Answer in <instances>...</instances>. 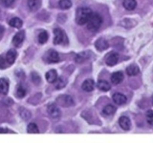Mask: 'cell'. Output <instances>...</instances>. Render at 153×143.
<instances>
[{"mask_svg":"<svg viewBox=\"0 0 153 143\" xmlns=\"http://www.w3.org/2000/svg\"><path fill=\"white\" fill-rule=\"evenodd\" d=\"M92 13H93L92 10L89 8H86V7L79 8L76 10V22L80 26L85 25V24L88 22L91 15H92Z\"/></svg>","mask_w":153,"mask_h":143,"instance_id":"obj_1","label":"cell"},{"mask_svg":"<svg viewBox=\"0 0 153 143\" xmlns=\"http://www.w3.org/2000/svg\"><path fill=\"white\" fill-rule=\"evenodd\" d=\"M86 24H87V29L90 32H97L102 24V18L99 13H93Z\"/></svg>","mask_w":153,"mask_h":143,"instance_id":"obj_2","label":"cell"},{"mask_svg":"<svg viewBox=\"0 0 153 143\" xmlns=\"http://www.w3.org/2000/svg\"><path fill=\"white\" fill-rule=\"evenodd\" d=\"M67 42V36L64 31L60 28H56L54 30V44L60 45Z\"/></svg>","mask_w":153,"mask_h":143,"instance_id":"obj_3","label":"cell"},{"mask_svg":"<svg viewBox=\"0 0 153 143\" xmlns=\"http://www.w3.org/2000/svg\"><path fill=\"white\" fill-rule=\"evenodd\" d=\"M57 102L63 107H69L74 104V100L70 95H60L59 97H57Z\"/></svg>","mask_w":153,"mask_h":143,"instance_id":"obj_4","label":"cell"},{"mask_svg":"<svg viewBox=\"0 0 153 143\" xmlns=\"http://www.w3.org/2000/svg\"><path fill=\"white\" fill-rule=\"evenodd\" d=\"M25 39V32L20 31L16 33V35L13 38V43L16 47H20L22 45V43Z\"/></svg>","mask_w":153,"mask_h":143,"instance_id":"obj_5","label":"cell"},{"mask_svg":"<svg viewBox=\"0 0 153 143\" xmlns=\"http://www.w3.org/2000/svg\"><path fill=\"white\" fill-rule=\"evenodd\" d=\"M49 116L53 118H57L60 116V110L56 104H50L47 108Z\"/></svg>","mask_w":153,"mask_h":143,"instance_id":"obj_6","label":"cell"},{"mask_svg":"<svg viewBox=\"0 0 153 143\" xmlns=\"http://www.w3.org/2000/svg\"><path fill=\"white\" fill-rule=\"evenodd\" d=\"M95 46L97 48V50L100 52H102L108 49L109 47V43L107 42V40H105L104 38H99V39L96 41Z\"/></svg>","mask_w":153,"mask_h":143,"instance_id":"obj_7","label":"cell"},{"mask_svg":"<svg viewBox=\"0 0 153 143\" xmlns=\"http://www.w3.org/2000/svg\"><path fill=\"white\" fill-rule=\"evenodd\" d=\"M119 124H120V126H121V128L123 129V130H126V131L130 130V128H131V121L127 116H121L120 117Z\"/></svg>","mask_w":153,"mask_h":143,"instance_id":"obj_8","label":"cell"},{"mask_svg":"<svg viewBox=\"0 0 153 143\" xmlns=\"http://www.w3.org/2000/svg\"><path fill=\"white\" fill-rule=\"evenodd\" d=\"M112 98H113V101L117 105H123V104H126L127 101V98H126V95L123 94H120V93L114 94Z\"/></svg>","mask_w":153,"mask_h":143,"instance_id":"obj_9","label":"cell"},{"mask_svg":"<svg viewBox=\"0 0 153 143\" xmlns=\"http://www.w3.org/2000/svg\"><path fill=\"white\" fill-rule=\"evenodd\" d=\"M118 60H119V55L117 52H111L109 54L105 59V62L108 66H114L118 63Z\"/></svg>","mask_w":153,"mask_h":143,"instance_id":"obj_10","label":"cell"},{"mask_svg":"<svg viewBox=\"0 0 153 143\" xmlns=\"http://www.w3.org/2000/svg\"><path fill=\"white\" fill-rule=\"evenodd\" d=\"M123 80V74L122 72H116V73H113L111 75V82L114 85H118Z\"/></svg>","mask_w":153,"mask_h":143,"instance_id":"obj_11","label":"cell"},{"mask_svg":"<svg viewBox=\"0 0 153 143\" xmlns=\"http://www.w3.org/2000/svg\"><path fill=\"white\" fill-rule=\"evenodd\" d=\"M47 58L49 62H52V63H56L60 60L59 58V52L52 50L48 52V55H47Z\"/></svg>","mask_w":153,"mask_h":143,"instance_id":"obj_12","label":"cell"},{"mask_svg":"<svg viewBox=\"0 0 153 143\" xmlns=\"http://www.w3.org/2000/svg\"><path fill=\"white\" fill-rule=\"evenodd\" d=\"M81 88L85 92H92L95 88V82L92 79H86L81 85Z\"/></svg>","mask_w":153,"mask_h":143,"instance_id":"obj_13","label":"cell"},{"mask_svg":"<svg viewBox=\"0 0 153 143\" xmlns=\"http://www.w3.org/2000/svg\"><path fill=\"white\" fill-rule=\"evenodd\" d=\"M16 56H17V52L16 50H13V49L10 50L6 55V61L8 65H12L13 62L16 61Z\"/></svg>","mask_w":153,"mask_h":143,"instance_id":"obj_14","label":"cell"},{"mask_svg":"<svg viewBox=\"0 0 153 143\" xmlns=\"http://www.w3.org/2000/svg\"><path fill=\"white\" fill-rule=\"evenodd\" d=\"M45 77H46V80L49 83H54V82H56V80L57 78V73H56V70H51L49 72H47L46 74H45Z\"/></svg>","mask_w":153,"mask_h":143,"instance_id":"obj_15","label":"cell"},{"mask_svg":"<svg viewBox=\"0 0 153 143\" xmlns=\"http://www.w3.org/2000/svg\"><path fill=\"white\" fill-rule=\"evenodd\" d=\"M139 73H140V69L136 64H131L130 66H128L126 68V74L129 76H134L137 75Z\"/></svg>","mask_w":153,"mask_h":143,"instance_id":"obj_16","label":"cell"},{"mask_svg":"<svg viewBox=\"0 0 153 143\" xmlns=\"http://www.w3.org/2000/svg\"><path fill=\"white\" fill-rule=\"evenodd\" d=\"M123 7L127 11H133L137 7L136 0H123Z\"/></svg>","mask_w":153,"mask_h":143,"instance_id":"obj_17","label":"cell"},{"mask_svg":"<svg viewBox=\"0 0 153 143\" xmlns=\"http://www.w3.org/2000/svg\"><path fill=\"white\" fill-rule=\"evenodd\" d=\"M9 25L11 27H13V28L20 29L22 27V25H23V21L18 17H13L9 21Z\"/></svg>","mask_w":153,"mask_h":143,"instance_id":"obj_18","label":"cell"},{"mask_svg":"<svg viewBox=\"0 0 153 143\" xmlns=\"http://www.w3.org/2000/svg\"><path fill=\"white\" fill-rule=\"evenodd\" d=\"M9 91V82L5 78H0V94H6Z\"/></svg>","mask_w":153,"mask_h":143,"instance_id":"obj_19","label":"cell"},{"mask_svg":"<svg viewBox=\"0 0 153 143\" xmlns=\"http://www.w3.org/2000/svg\"><path fill=\"white\" fill-rule=\"evenodd\" d=\"M98 88L102 91V92H107L110 89H111V86L110 84L107 82V81H104V80H100L98 82Z\"/></svg>","mask_w":153,"mask_h":143,"instance_id":"obj_20","label":"cell"},{"mask_svg":"<svg viewBox=\"0 0 153 143\" xmlns=\"http://www.w3.org/2000/svg\"><path fill=\"white\" fill-rule=\"evenodd\" d=\"M115 112H116V108L110 104L106 105L102 110V114H105V116H112L113 114H115Z\"/></svg>","mask_w":153,"mask_h":143,"instance_id":"obj_21","label":"cell"},{"mask_svg":"<svg viewBox=\"0 0 153 143\" xmlns=\"http://www.w3.org/2000/svg\"><path fill=\"white\" fill-rule=\"evenodd\" d=\"M27 131H28V133H39V129H38V127H37V125L36 123L32 122V123H30L28 125Z\"/></svg>","mask_w":153,"mask_h":143,"instance_id":"obj_22","label":"cell"},{"mask_svg":"<svg viewBox=\"0 0 153 143\" xmlns=\"http://www.w3.org/2000/svg\"><path fill=\"white\" fill-rule=\"evenodd\" d=\"M26 95V89L24 88V86L18 85L16 89V97L18 98H23Z\"/></svg>","mask_w":153,"mask_h":143,"instance_id":"obj_23","label":"cell"},{"mask_svg":"<svg viewBox=\"0 0 153 143\" xmlns=\"http://www.w3.org/2000/svg\"><path fill=\"white\" fill-rule=\"evenodd\" d=\"M48 38H49V35H48L47 32L43 31L38 35V42H39L40 44H45L48 40Z\"/></svg>","mask_w":153,"mask_h":143,"instance_id":"obj_24","label":"cell"},{"mask_svg":"<svg viewBox=\"0 0 153 143\" xmlns=\"http://www.w3.org/2000/svg\"><path fill=\"white\" fill-rule=\"evenodd\" d=\"M59 8L62 10H67V9H70L72 7V2L70 0H60L59 3Z\"/></svg>","mask_w":153,"mask_h":143,"instance_id":"obj_25","label":"cell"},{"mask_svg":"<svg viewBox=\"0 0 153 143\" xmlns=\"http://www.w3.org/2000/svg\"><path fill=\"white\" fill-rule=\"evenodd\" d=\"M56 90H61V89H63L64 88V86L66 84V82L64 81V79L62 78V77H57L56 78Z\"/></svg>","mask_w":153,"mask_h":143,"instance_id":"obj_26","label":"cell"},{"mask_svg":"<svg viewBox=\"0 0 153 143\" xmlns=\"http://www.w3.org/2000/svg\"><path fill=\"white\" fill-rule=\"evenodd\" d=\"M31 78H32V81L33 83H35L36 85H39L40 84V82H41V78H40V76H39V74H38L37 73H32V74H31Z\"/></svg>","mask_w":153,"mask_h":143,"instance_id":"obj_27","label":"cell"},{"mask_svg":"<svg viewBox=\"0 0 153 143\" xmlns=\"http://www.w3.org/2000/svg\"><path fill=\"white\" fill-rule=\"evenodd\" d=\"M20 116L24 119V120H28V119L31 118V113L28 111V110L22 108L20 111Z\"/></svg>","mask_w":153,"mask_h":143,"instance_id":"obj_28","label":"cell"},{"mask_svg":"<svg viewBox=\"0 0 153 143\" xmlns=\"http://www.w3.org/2000/svg\"><path fill=\"white\" fill-rule=\"evenodd\" d=\"M146 121L149 124L150 127H153V111L152 110H149L146 113Z\"/></svg>","mask_w":153,"mask_h":143,"instance_id":"obj_29","label":"cell"},{"mask_svg":"<svg viewBox=\"0 0 153 143\" xmlns=\"http://www.w3.org/2000/svg\"><path fill=\"white\" fill-rule=\"evenodd\" d=\"M85 55H86V52H82V54H79L78 55H76V62H82V61H84L85 59H87L88 58V55H86L85 56Z\"/></svg>","mask_w":153,"mask_h":143,"instance_id":"obj_30","label":"cell"},{"mask_svg":"<svg viewBox=\"0 0 153 143\" xmlns=\"http://www.w3.org/2000/svg\"><path fill=\"white\" fill-rule=\"evenodd\" d=\"M7 61L2 55H0V69H5L7 68Z\"/></svg>","mask_w":153,"mask_h":143,"instance_id":"obj_31","label":"cell"},{"mask_svg":"<svg viewBox=\"0 0 153 143\" xmlns=\"http://www.w3.org/2000/svg\"><path fill=\"white\" fill-rule=\"evenodd\" d=\"M1 2L3 3L4 6L10 7L11 5H13V3L14 2V0H1Z\"/></svg>","mask_w":153,"mask_h":143,"instance_id":"obj_32","label":"cell"},{"mask_svg":"<svg viewBox=\"0 0 153 143\" xmlns=\"http://www.w3.org/2000/svg\"><path fill=\"white\" fill-rule=\"evenodd\" d=\"M13 133V132L11 130H8V129L0 127V133Z\"/></svg>","mask_w":153,"mask_h":143,"instance_id":"obj_33","label":"cell"},{"mask_svg":"<svg viewBox=\"0 0 153 143\" xmlns=\"http://www.w3.org/2000/svg\"><path fill=\"white\" fill-rule=\"evenodd\" d=\"M152 103H153V97H152Z\"/></svg>","mask_w":153,"mask_h":143,"instance_id":"obj_34","label":"cell"}]
</instances>
